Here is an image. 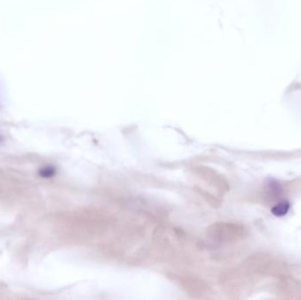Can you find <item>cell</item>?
<instances>
[{
  "mask_svg": "<svg viewBox=\"0 0 301 300\" xmlns=\"http://www.w3.org/2000/svg\"><path fill=\"white\" fill-rule=\"evenodd\" d=\"M244 232V228L239 224L219 222L210 226L207 233L213 240L219 242H230L242 239Z\"/></svg>",
  "mask_w": 301,
  "mask_h": 300,
  "instance_id": "6da1fadb",
  "label": "cell"
},
{
  "mask_svg": "<svg viewBox=\"0 0 301 300\" xmlns=\"http://www.w3.org/2000/svg\"><path fill=\"white\" fill-rule=\"evenodd\" d=\"M273 209H274L273 213H275L276 215H284L288 211V204L287 203H279V205Z\"/></svg>",
  "mask_w": 301,
  "mask_h": 300,
  "instance_id": "7a4b0ae2",
  "label": "cell"
}]
</instances>
